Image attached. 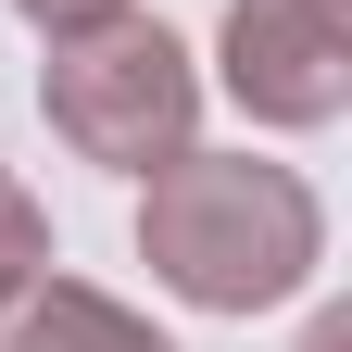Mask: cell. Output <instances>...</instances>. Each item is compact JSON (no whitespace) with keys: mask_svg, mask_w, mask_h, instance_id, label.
Listing matches in <instances>:
<instances>
[{"mask_svg":"<svg viewBox=\"0 0 352 352\" xmlns=\"http://www.w3.org/2000/svg\"><path fill=\"white\" fill-rule=\"evenodd\" d=\"M315 13H327V25H352V0H315Z\"/></svg>","mask_w":352,"mask_h":352,"instance_id":"cell-8","label":"cell"},{"mask_svg":"<svg viewBox=\"0 0 352 352\" xmlns=\"http://www.w3.org/2000/svg\"><path fill=\"white\" fill-rule=\"evenodd\" d=\"M38 113H51V139L76 164L151 176V164H176L201 139V63L176 51L139 0H113V13H88V25H51V51H38Z\"/></svg>","mask_w":352,"mask_h":352,"instance_id":"cell-2","label":"cell"},{"mask_svg":"<svg viewBox=\"0 0 352 352\" xmlns=\"http://www.w3.org/2000/svg\"><path fill=\"white\" fill-rule=\"evenodd\" d=\"M0 352H176L139 302H113V289H88L63 277V264H38V277L0 302Z\"/></svg>","mask_w":352,"mask_h":352,"instance_id":"cell-4","label":"cell"},{"mask_svg":"<svg viewBox=\"0 0 352 352\" xmlns=\"http://www.w3.org/2000/svg\"><path fill=\"white\" fill-rule=\"evenodd\" d=\"M38 264H51V201H38L13 164H0V302H13Z\"/></svg>","mask_w":352,"mask_h":352,"instance_id":"cell-5","label":"cell"},{"mask_svg":"<svg viewBox=\"0 0 352 352\" xmlns=\"http://www.w3.org/2000/svg\"><path fill=\"white\" fill-rule=\"evenodd\" d=\"M302 352H352V302H327V315L302 327Z\"/></svg>","mask_w":352,"mask_h":352,"instance_id":"cell-7","label":"cell"},{"mask_svg":"<svg viewBox=\"0 0 352 352\" xmlns=\"http://www.w3.org/2000/svg\"><path fill=\"white\" fill-rule=\"evenodd\" d=\"M139 264L151 289H176L189 315H277L315 289L327 264V201L302 164L264 151H176L139 176Z\"/></svg>","mask_w":352,"mask_h":352,"instance_id":"cell-1","label":"cell"},{"mask_svg":"<svg viewBox=\"0 0 352 352\" xmlns=\"http://www.w3.org/2000/svg\"><path fill=\"white\" fill-rule=\"evenodd\" d=\"M13 13H25L38 38H51V25H88V13H113V0H13Z\"/></svg>","mask_w":352,"mask_h":352,"instance_id":"cell-6","label":"cell"},{"mask_svg":"<svg viewBox=\"0 0 352 352\" xmlns=\"http://www.w3.org/2000/svg\"><path fill=\"white\" fill-rule=\"evenodd\" d=\"M214 88L277 139H315V126L352 113V25H327L315 0H227Z\"/></svg>","mask_w":352,"mask_h":352,"instance_id":"cell-3","label":"cell"}]
</instances>
